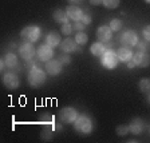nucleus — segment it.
Masks as SVG:
<instances>
[{"label": "nucleus", "mask_w": 150, "mask_h": 143, "mask_svg": "<svg viewBox=\"0 0 150 143\" xmlns=\"http://www.w3.org/2000/svg\"><path fill=\"white\" fill-rule=\"evenodd\" d=\"M46 79H47L46 72H44L42 68L36 67V66L31 67V68H30V71H28L27 80H28V83H30V86H31V87H34V88L40 87L42 84H44Z\"/></svg>", "instance_id": "1"}, {"label": "nucleus", "mask_w": 150, "mask_h": 143, "mask_svg": "<svg viewBox=\"0 0 150 143\" xmlns=\"http://www.w3.org/2000/svg\"><path fill=\"white\" fill-rule=\"evenodd\" d=\"M74 128L75 131L81 135H88L93 132V128H94V125H93V120L88 118L87 115H78L76 120L74 122Z\"/></svg>", "instance_id": "2"}, {"label": "nucleus", "mask_w": 150, "mask_h": 143, "mask_svg": "<svg viewBox=\"0 0 150 143\" xmlns=\"http://www.w3.org/2000/svg\"><path fill=\"white\" fill-rule=\"evenodd\" d=\"M119 59H118V55H117L115 51H112L111 48H107L103 55L100 56V64L105 67L106 70H114L118 66Z\"/></svg>", "instance_id": "3"}, {"label": "nucleus", "mask_w": 150, "mask_h": 143, "mask_svg": "<svg viewBox=\"0 0 150 143\" xmlns=\"http://www.w3.org/2000/svg\"><path fill=\"white\" fill-rule=\"evenodd\" d=\"M40 34H42L40 27H38V25H27L25 28H23V30H22L20 36H22L25 42L34 43V42L39 40Z\"/></svg>", "instance_id": "4"}, {"label": "nucleus", "mask_w": 150, "mask_h": 143, "mask_svg": "<svg viewBox=\"0 0 150 143\" xmlns=\"http://www.w3.org/2000/svg\"><path fill=\"white\" fill-rule=\"evenodd\" d=\"M78 111L74 108V107H63V108L59 110V114H58V118L62 123H66V125H71L78 118Z\"/></svg>", "instance_id": "5"}, {"label": "nucleus", "mask_w": 150, "mask_h": 143, "mask_svg": "<svg viewBox=\"0 0 150 143\" xmlns=\"http://www.w3.org/2000/svg\"><path fill=\"white\" fill-rule=\"evenodd\" d=\"M119 40H121L122 46L129 47V48L135 47L137 43L139 42L138 40V35L134 30H126V31H123L121 34V36H119Z\"/></svg>", "instance_id": "6"}, {"label": "nucleus", "mask_w": 150, "mask_h": 143, "mask_svg": "<svg viewBox=\"0 0 150 143\" xmlns=\"http://www.w3.org/2000/svg\"><path fill=\"white\" fill-rule=\"evenodd\" d=\"M18 52H19V55H20V58H22L23 60L30 62V60H32V58L35 56L36 51H35L34 44L30 43V42H25V43H23V44L19 46Z\"/></svg>", "instance_id": "7"}, {"label": "nucleus", "mask_w": 150, "mask_h": 143, "mask_svg": "<svg viewBox=\"0 0 150 143\" xmlns=\"http://www.w3.org/2000/svg\"><path fill=\"white\" fill-rule=\"evenodd\" d=\"M3 84L8 90H18L20 86V79L13 72H7L3 75Z\"/></svg>", "instance_id": "8"}, {"label": "nucleus", "mask_w": 150, "mask_h": 143, "mask_svg": "<svg viewBox=\"0 0 150 143\" xmlns=\"http://www.w3.org/2000/svg\"><path fill=\"white\" fill-rule=\"evenodd\" d=\"M63 70V64L59 59H51L46 62V72L51 76H56L59 75Z\"/></svg>", "instance_id": "9"}, {"label": "nucleus", "mask_w": 150, "mask_h": 143, "mask_svg": "<svg viewBox=\"0 0 150 143\" xmlns=\"http://www.w3.org/2000/svg\"><path fill=\"white\" fill-rule=\"evenodd\" d=\"M36 55H38V58H39V60H42V62H48V60H51L54 58V48L51 46H48V44H42V46H39V48H38Z\"/></svg>", "instance_id": "10"}, {"label": "nucleus", "mask_w": 150, "mask_h": 143, "mask_svg": "<svg viewBox=\"0 0 150 143\" xmlns=\"http://www.w3.org/2000/svg\"><path fill=\"white\" fill-rule=\"evenodd\" d=\"M97 37L98 40L102 43H107L111 40L112 37V30L110 28V25H100L97 30Z\"/></svg>", "instance_id": "11"}, {"label": "nucleus", "mask_w": 150, "mask_h": 143, "mask_svg": "<svg viewBox=\"0 0 150 143\" xmlns=\"http://www.w3.org/2000/svg\"><path fill=\"white\" fill-rule=\"evenodd\" d=\"M133 60L135 62V64L138 67H142V68H146L150 66V55L146 52H142V51H138L137 54H134Z\"/></svg>", "instance_id": "12"}, {"label": "nucleus", "mask_w": 150, "mask_h": 143, "mask_svg": "<svg viewBox=\"0 0 150 143\" xmlns=\"http://www.w3.org/2000/svg\"><path fill=\"white\" fill-rule=\"evenodd\" d=\"M79 44H76L75 39H71V37H66L64 40H62L60 43V50L66 54H71V52H76V48H78Z\"/></svg>", "instance_id": "13"}, {"label": "nucleus", "mask_w": 150, "mask_h": 143, "mask_svg": "<svg viewBox=\"0 0 150 143\" xmlns=\"http://www.w3.org/2000/svg\"><path fill=\"white\" fill-rule=\"evenodd\" d=\"M66 13H67L69 19L74 20V22H78V20H81L82 16H83V11H82L79 7L74 6V4H71V6H69L67 8H66Z\"/></svg>", "instance_id": "14"}, {"label": "nucleus", "mask_w": 150, "mask_h": 143, "mask_svg": "<svg viewBox=\"0 0 150 143\" xmlns=\"http://www.w3.org/2000/svg\"><path fill=\"white\" fill-rule=\"evenodd\" d=\"M144 120L141 118H133L130 122V125H129V128H130V132L134 135H139L142 131H144Z\"/></svg>", "instance_id": "15"}, {"label": "nucleus", "mask_w": 150, "mask_h": 143, "mask_svg": "<svg viewBox=\"0 0 150 143\" xmlns=\"http://www.w3.org/2000/svg\"><path fill=\"white\" fill-rule=\"evenodd\" d=\"M60 43H62V39H60V35L58 34V32L51 31V32H48V34H47L46 44H48V46H51L52 48H55V47L60 46Z\"/></svg>", "instance_id": "16"}, {"label": "nucleus", "mask_w": 150, "mask_h": 143, "mask_svg": "<svg viewBox=\"0 0 150 143\" xmlns=\"http://www.w3.org/2000/svg\"><path fill=\"white\" fill-rule=\"evenodd\" d=\"M117 55H118V59L121 60V62H126L127 63L129 60L133 59V55L134 54L131 52V50L129 48V47H125V46H122L121 48L118 50V52H117Z\"/></svg>", "instance_id": "17"}, {"label": "nucleus", "mask_w": 150, "mask_h": 143, "mask_svg": "<svg viewBox=\"0 0 150 143\" xmlns=\"http://www.w3.org/2000/svg\"><path fill=\"white\" fill-rule=\"evenodd\" d=\"M52 18L55 22L60 23V24H64V23H69V16H67V13H66V11H63V9H55L52 12Z\"/></svg>", "instance_id": "18"}, {"label": "nucleus", "mask_w": 150, "mask_h": 143, "mask_svg": "<svg viewBox=\"0 0 150 143\" xmlns=\"http://www.w3.org/2000/svg\"><path fill=\"white\" fill-rule=\"evenodd\" d=\"M107 48L105 47V44H103L102 42H99V40H98L97 43H93L91 44V47H90V52L93 54L94 56H102L103 52H105Z\"/></svg>", "instance_id": "19"}, {"label": "nucleus", "mask_w": 150, "mask_h": 143, "mask_svg": "<svg viewBox=\"0 0 150 143\" xmlns=\"http://www.w3.org/2000/svg\"><path fill=\"white\" fill-rule=\"evenodd\" d=\"M4 63H6V67L8 68H16L18 67V56L13 52H8L4 56Z\"/></svg>", "instance_id": "20"}, {"label": "nucleus", "mask_w": 150, "mask_h": 143, "mask_svg": "<svg viewBox=\"0 0 150 143\" xmlns=\"http://www.w3.org/2000/svg\"><path fill=\"white\" fill-rule=\"evenodd\" d=\"M138 88H139L141 92L150 94V79H149V78L141 79L139 83H138Z\"/></svg>", "instance_id": "21"}, {"label": "nucleus", "mask_w": 150, "mask_h": 143, "mask_svg": "<svg viewBox=\"0 0 150 143\" xmlns=\"http://www.w3.org/2000/svg\"><path fill=\"white\" fill-rule=\"evenodd\" d=\"M52 137H54V128H50V127H44L40 132V138L44 142H50L52 140Z\"/></svg>", "instance_id": "22"}, {"label": "nucleus", "mask_w": 150, "mask_h": 143, "mask_svg": "<svg viewBox=\"0 0 150 143\" xmlns=\"http://www.w3.org/2000/svg\"><path fill=\"white\" fill-rule=\"evenodd\" d=\"M88 40V36L87 34H84V32H78V34L75 35V42H76V44H79V46H84V44L87 43Z\"/></svg>", "instance_id": "23"}, {"label": "nucleus", "mask_w": 150, "mask_h": 143, "mask_svg": "<svg viewBox=\"0 0 150 143\" xmlns=\"http://www.w3.org/2000/svg\"><path fill=\"white\" fill-rule=\"evenodd\" d=\"M115 132H117V135H119V137H126V135L130 132V128H129V126H126V125H119V126H117Z\"/></svg>", "instance_id": "24"}, {"label": "nucleus", "mask_w": 150, "mask_h": 143, "mask_svg": "<svg viewBox=\"0 0 150 143\" xmlns=\"http://www.w3.org/2000/svg\"><path fill=\"white\" fill-rule=\"evenodd\" d=\"M60 32H62L63 35H66V36H70V35L74 32V27H72V24H70V23H64V24H62V27H60Z\"/></svg>", "instance_id": "25"}, {"label": "nucleus", "mask_w": 150, "mask_h": 143, "mask_svg": "<svg viewBox=\"0 0 150 143\" xmlns=\"http://www.w3.org/2000/svg\"><path fill=\"white\" fill-rule=\"evenodd\" d=\"M119 3H121V0H103L102 4L109 9H115L119 6Z\"/></svg>", "instance_id": "26"}, {"label": "nucleus", "mask_w": 150, "mask_h": 143, "mask_svg": "<svg viewBox=\"0 0 150 143\" xmlns=\"http://www.w3.org/2000/svg\"><path fill=\"white\" fill-rule=\"evenodd\" d=\"M110 28H111L112 31H119L122 28V22L119 20V19H112L111 22H110Z\"/></svg>", "instance_id": "27"}, {"label": "nucleus", "mask_w": 150, "mask_h": 143, "mask_svg": "<svg viewBox=\"0 0 150 143\" xmlns=\"http://www.w3.org/2000/svg\"><path fill=\"white\" fill-rule=\"evenodd\" d=\"M58 59L62 62L63 66H67V64H70V63H71V56H70V54H66V52L62 54V55H60Z\"/></svg>", "instance_id": "28"}, {"label": "nucleus", "mask_w": 150, "mask_h": 143, "mask_svg": "<svg viewBox=\"0 0 150 143\" xmlns=\"http://www.w3.org/2000/svg\"><path fill=\"white\" fill-rule=\"evenodd\" d=\"M72 27H74V30H75L76 32H83V31H84V27H86V24H84L82 20H78V22H74Z\"/></svg>", "instance_id": "29"}, {"label": "nucleus", "mask_w": 150, "mask_h": 143, "mask_svg": "<svg viewBox=\"0 0 150 143\" xmlns=\"http://www.w3.org/2000/svg\"><path fill=\"white\" fill-rule=\"evenodd\" d=\"M142 36L146 42H150V24H147L146 27L142 30Z\"/></svg>", "instance_id": "30"}, {"label": "nucleus", "mask_w": 150, "mask_h": 143, "mask_svg": "<svg viewBox=\"0 0 150 143\" xmlns=\"http://www.w3.org/2000/svg\"><path fill=\"white\" fill-rule=\"evenodd\" d=\"M42 122H44V125H48V123H54L52 115H50V114H43V115H42Z\"/></svg>", "instance_id": "31"}, {"label": "nucleus", "mask_w": 150, "mask_h": 143, "mask_svg": "<svg viewBox=\"0 0 150 143\" xmlns=\"http://www.w3.org/2000/svg\"><path fill=\"white\" fill-rule=\"evenodd\" d=\"M81 20H82V22H83L86 25H87V24H90V23H91V16L88 15V13H83V16H82Z\"/></svg>", "instance_id": "32"}, {"label": "nucleus", "mask_w": 150, "mask_h": 143, "mask_svg": "<svg viewBox=\"0 0 150 143\" xmlns=\"http://www.w3.org/2000/svg\"><path fill=\"white\" fill-rule=\"evenodd\" d=\"M135 47H137L139 51H142V52H145V51H146V44H145L144 42H138Z\"/></svg>", "instance_id": "33"}, {"label": "nucleus", "mask_w": 150, "mask_h": 143, "mask_svg": "<svg viewBox=\"0 0 150 143\" xmlns=\"http://www.w3.org/2000/svg\"><path fill=\"white\" fill-rule=\"evenodd\" d=\"M102 3H103V0H90L91 6H100Z\"/></svg>", "instance_id": "34"}, {"label": "nucleus", "mask_w": 150, "mask_h": 143, "mask_svg": "<svg viewBox=\"0 0 150 143\" xmlns=\"http://www.w3.org/2000/svg\"><path fill=\"white\" fill-rule=\"evenodd\" d=\"M134 67H137V64H135V62L133 59L129 60L127 62V68H134Z\"/></svg>", "instance_id": "35"}, {"label": "nucleus", "mask_w": 150, "mask_h": 143, "mask_svg": "<svg viewBox=\"0 0 150 143\" xmlns=\"http://www.w3.org/2000/svg\"><path fill=\"white\" fill-rule=\"evenodd\" d=\"M54 131H60V130H62V126H60V125H54Z\"/></svg>", "instance_id": "36"}, {"label": "nucleus", "mask_w": 150, "mask_h": 143, "mask_svg": "<svg viewBox=\"0 0 150 143\" xmlns=\"http://www.w3.org/2000/svg\"><path fill=\"white\" fill-rule=\"evenodd\" d=\"M69 1H70L71 4H78V3H82L83 0H69Z\"/></svg>", "instance_id": "37"}, {"label": "nucleus", "mask_w": 150, "mask_h": 143, "mask_svg": "<svg viewBox=\"0 0 150 143\" xmlns=\"http://www.w3.org/2000/svg\"><path fill=\"white\" fill-rule=\"evenodd\" d=\"M147 103L150 104V94H147Z\"/></svg>", "instance_id": "38"}, {"label": "nucleus", "mask_w": 150, "mask_h": 143, "mask_svg": "<svg viewBox=\"0 0 150 143\" xmlns=\"http://www.w3.org/2000/svg\"><path fill=\"white\" fill-rule=\"evenodd\" d=\"M145 1H146V3H147V4H150V0H145Z\"/></svg>", "instance_id": "39"}, {"label": "nucleus", "mask_w": 150, "mask_h": 143, "mask_svg": "<svg viewBox=\"0 0 150 143\" xmlns=\"http://www.w3.org/2000/svg\"><path fill=\"white\" fill-rule=\"evenodd\" d=\"M149 132H150V128H149Z\"/></svg>", "instance_id": "40"}]
</instances>
